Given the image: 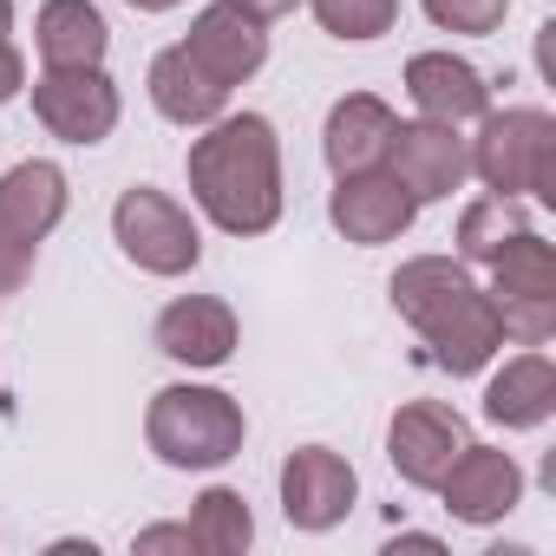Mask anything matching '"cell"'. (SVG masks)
I'll list each match as a JSON object with an SVG mask.
<instances>
[{
	"instance_id": "cell-1",
	"label": "cell",
	"mask_w": 556,
	"mask_h": 556,
	"mask_svg": "<svg viewBox=\"0 0 556 556\" xmlns=\"http://www.w3.org/2000/svg\"><path fill=\"white\" fill-rule=\"evenodd\" d=\"M190 197L229 236L275 229V216H282V144H275V125L255 112L210 118V131L190 144Z\"/></svg>"
},
{
	"instance_id": "cell-2",
	"label": "cell",
	"mask_w": 556,
	"mask_h": 556,
	"mask_svg": "<svg viewBox=\"0 0 556 556\" xmlns=\"http://www.w3.org/2000/svg\"><path fill=\"white\" fill-rule=\"evenodd\" d=\"M393 308L426 334L432 361L445 374H458V380L478 374V367H491V354L504 348L491 295L471 282L458 262H445V255H413L393 275Z\"/></svg>"
},
{
	"instance_id": "cell-3",
	"label": "cell",
	"mask_w": 556,
	"mask_h": 556,
	"mask_svg": "<svg viewBox=\"0 0 556 556\" xmlns=\"http://www.w3.org/2000/svg\"><path fill=\"white\" fill-rule=\"evenodd\" d=\"M144 439L177 471H210L242 452V406L216 387H164L144 413Z\"/></svg>"
},
{
	"instance_id": "cell-4",
	"label": "cell",
	"mask_w": 556,
	"mask_h": 556,
	"mask_svg": "<svg viewBox=\"0 0 556 556\" xmlns=\"http://www.w3.org/2000/svg\"><path fill=\"white\" fill-rule=\"evenodd\" d=\"M471 170L484 177V190L497 197H556V125L549 112H484V131L471 144Z\"/></svg>"
},
{
	"instance_id": "cell-5",
	"label": "cell",
	"mask_w": 556,
	"mask_h": 556,
	"mask_svg": "<svg viewBox=\"0 0 556 556\" xmlns=\"http://www.w3.org/2000/svg\"><path fill=\"white\" fill-rule=\"evenodd\" d=\"M112 236H118V249H125L144 275H190L197 255H203V236H197V223L184 216V203H170V197L151 190V184H138V190L118 197Z\"/></svg>"
},
{
	"instance_id": "cell-6",
	"label": "cell",
	"mask_w": 556,
	"mask_h": 556,
	"mask_svg": "<svg viewBox=\"0 0 556 556\" xmlns=\"http://www.w3.org/2000/svg\"><path fill=\"white\" fill-rule=\"evenodd\" d=\"M34 112L53 138L99 144L118 125V86L105 79V66H47L34 79Z\"/></svg>"
},
{
	"instance_id": "cell-7",
	"label": "cell",
	"mask_w": 556,
	"mask_h": 556,
	"mask_svg": "<svg viewBox=\"0 0 556 556\" xmlns=\"http://www.w3.org/2000/svg\"><path fill=\"white\" fill-rule=\"evenodd\" d=\"M387 164H393V177H400V190H406L413 203H439V197H452V190L471 177V151H465L458 125H439V118L393 125Z\"/></svg>"
},
{
	"instance_id": "cell-8",
	"label": "cell",
	"mask_w": 556,
	"mask_h": 556,
	"mask_svg": "<svg viewBox=\"0 0 556 556\" xmlns=\"http://www.w3.org/2000/svg\"><path fill=\"white\" fill-rule=\"evenodd\" d=\"M465 445H471L465 419H458L452 406H439V400L400 406V419H393V432H387L393 471H400L406 484H419V491H439V478L452 471V458H458Z\"/></svg>"
},
{
	"instance_id": "cell-9",
	"label": "cell",
	"mask_w": 556,
	"mask_h": 556,
	"mask_svg": "<svg viewBox=\"0 0 556 556\" xmlns=\"http://www.w3.org/2000/svg\"><path fill=\"white\" fill-rule=\"evenodd\" d=\"M354 497H361V478H354V465L341 452H328V445L289 452V465H282V510H289L295 530H334L354 510Z\"/></svg>"
},
{
	"instance_id": "cell-10",
	"label": "cell",
	"mask_w": 556,
	"mask_h": 556,
	"mask_svg": "<svg viewBox=\"0 0 556 556\" xmlns=\"http://www.w3.org/2000/svg\"><path fill=\"white\" fill-rule=\"evenodd\" d=\"M184 53H190L216 86H242V79L262 73V60H268V34H262L255 14L236 8V0H216V8H203V14L190 21Z\"/></svg>"
},
{
	"instance_id": "cell-11",
	"label": "cell",
	"mask_w": 556,
	"mask_h": 556,
	"mask_svg": "<svg viewBox=\"0 0 556 556\" xmlns=\"http://www.w3.org/2000/svg\"><path fill=\"white\" fill-rule=\"evenodd\" d=\"M439 491H445V510H452L458 523H497V517L517 510L523 471H517V458L497 452V445H465V452L452 458V471L439 478Z\"/></svg>"
},
{
	"instance_id": "cell-12",
	"label": "cell",
	"mask_w": 556,
	"mask_h": 556,
	"mask_svg": "<svg viewBox=\"0 0 556 556\" xmlns=\"http://www.w3.org/2000/svg\"><path fill=\"white\" fill-rule=\"evenodd\" d=\"M413 210H419V203L400 190L393 170H354V177H341V190H334V203H328L334 229H341L348 242H361V249L393 242V236L413 223Z\"/></svg>"
},
{
	"instance_id": "cell-13",
	"label": "cell",
	"mask_w": 556,
	"mask_h": 556,
	"mask_svg": "<svg viewBox=\"0 0 556 556\" xmlns=\"http://www.w3.org/2000/svg\"><path fill=\"white\" fill-rule=\"evenodd\" d=\"M66 216V170L47 164V157H27L14 164L8 177H0V236H14V242H47Z\"/></svg>"
},
{
	"instance_id": "cell-14",
	"label": "cell",
	"mask_w": 556,
	"mask_h": 556,
	"mask_svg": "<svg viewBox=\"0 0 556 556\" xmlns=\"http://www.w3.org/2000/svg\"><path fill=\"white\" fill-rule=\"evenodd\" d=\"M406 92H413V105H419L426 118H439V125H478V118L491 112L484 73L465 66V60H452V53H419V60L406 66Z\"/></svg>"
},
{
	"instance_id": "cell-15",
	"label": "cell",
	"mask_w": 556,
	"mask_h": 556,
	"mask_svg": "<svg viewBox=\"0 0 556 556\" xmlns=\"http://www.w3.org/2000/svg\"><path fill=\"white\" fill-rule=\"evenodd\" d=\"M157 354L184 367H223L236 354V315L216 295H177L157 315Z\"/></svg>"
},
{
	"instance_id": "cell-16",
	"label": "cell",
	"mask_w": 556,
	"mask_h": 556,
	"mask_svg": "<svg viewBox=\"0 0 556 556\" xmlns=\"http://www.w3.org/2000/svg\"><path fill=\"white\" fill-rule=\"evenodd\" d=\"M393 112L374 99V92H354V99H341L334 112H328V138H321V151H328V164H334V177H354V170H380L387 164V144H393Z\"/></svg>"
},
{
	"instance_id": "cell-17",
	"label": "cell",
	"mask_w": 556,
	"mask_h": 556,
	"mask_svg": "<svg viewBox=\"0 0 556 556\" xmlns=\"http://www.w3.org/2000/svg\"><path fill=\"white\" fill-rule=\"evenodd\" d=\"M151 105H157L170 125H210V118H223L229 86H216L184 47H170V53L151 60Z\"/></svg>"
},
{
	"instance_id": "cell-18",
	"label": "cell",
	"mask_w": 556,
	"mask_h": 556,
	"mask_svg": "<svg viewBox=\"0 0 556 556\" xmlns=\"http://www.w3.org/2000/svg\"><path fill=\"white\" fill-rule=\"evenodd\" d=\"M34 40H40V60L47 66H99L112 34H105V14L92 0H47L40 21H34Z\"/></svg>"
},
{
	"instance_id": "cell-19",
	"label": "cell",
	"mask_w": 556,
	"mask_h": 556,
	"mask_svg": "<svg viewBox=\"0 0 556 556\" xmlns=\"http://www.w3.org/2000/svg\"><path fill=\"white\" fill-rule=\"evenodd\" d=\"M484 413L497 419V426H510V432H523V426H543L549 413H556V367L543 361V354H523V361H510L491 387H484Z\"/></svg>"
},
{
	"instance_id": "cell-20",
	"label": "cell",
	"mask_w": 556,
	"mask_h": 556,
	"mask_svg": "<svg viewBox=\"0 0 556 556\" xmlns=\"http://www.w3.org/2000/svg\"><path fill=\"white\" fill-rule=\"evenodd\" d=\"M491 295L556 302V249H549L536 229H517V236L491 255Z\"/></svg>"
},
{
	"instance_id": "cell-21",
	"label": "cell",
	"mask_w": 556,
	"mask_h": 556,
	"mask_svg": "<svg viewBox=\"0 0 556 556\" xmlns=\"http://www.w3.org/2000/svg\"><path fill=\"white\" fill-rule=\"evenodd\" d=\"M249 536H255V517H249V504H242V491H203L197 497V517H190V549H203V556H236V549H249Z\"/></svg>"
},
{
	"instance_id": "cell-22",
	"label": "cell",
	"mask_w": 556,
	"mask_h": 556,
	"mask_svg": "<svg viewBox=\"0 0 556 556\" xmlns=\"http://www.w3.org/2000/svg\"><path fill=\"white\" fill-rule=\"evenodd\" d=\"M517 229H530L523 210H517V197H497V190H491V197H478V203L458 216V249H465L471 262H491Z\"/></svg>"
},
{
	"instance_id": "cell-23",
	"label": "cell",
	"mask_w": 556,
	"mask_h": 556,
	"mask_svg": "<svg viewBox=\"0 0 556 556\" xmlns=\"http://www.w3.org/2000/svg\"><path fill=\"white\" fill-rule=\"evenodd\" d=\"M315 21L334 40H380L400 21V0H315Z\"/></svg>"
},
{
	"instance_id": "cell-24",
	"label": "cell",
	"mask_w": 556,
	"mask_h": 556,
	"mask_svg": "<svg viewBox=\"0 0 556 556\" xmlns=\"http://www.w3.org/2000/svg\"><path fill=\"white\" fill-rule=\"evenodd\" d=\"M510 0H426V21L445 34H497Z\"/></svg>"
},
{
	"instance_id": "cell-25",
	"label": "cell",
	"mask_w": 556,
	"mask_h": 556,
	"mask_svg": "<svg viewBox=\"0 0 556 556\" xmlns=\"http://www.w3.org/2000/svg\"><path fill=\"white\" fill-rule=\"evenodd\" d=\"M27 268H34V249L14 242V236H0V295H14L27 282Z\"/></svg>"
},
{
	"instance_id": "cell-26",
	"label": "cell",
	"mask_w": 556,
	"mask_h": 556,
	"mask_svg": "<svg viewBox=\"0 0 556 556\" xmlns=\"http://www.w3.org/2000/svg\"><path fill=\"white\" fill-rule=\"evenodd\" d=\"M157 549H190V523H184V530H177V523H157V530L138 536V556H157Z\"/></svg>"
},
{
	"instance_id": "cell-27",
	"label": "cell",
	"mask_w": 556,
	"mask_h": 556,
	"mask_svg": "<svg viewBox=\"0 0 556 556\" xmlns=\"http://www.w3.org/2000/svg\"><path fill=\"white\" fill-rule=\"evenodd\" d=\"M21 86H27V66H21V53H14V40H8V47H0V105H8Z\"/></svg>"
},
{
	"instance_id": "cell-28",
	"label": "cell",
	"mask_w": 556,
	"mask_h": 556,
	"mask_svg": "<svg viewBox=\"0 0 556 556\" xmlns=\"http://www.w3.org/2000/svg\"><path fill=\"white\" fill-rule=\"evenodd\" d=\"M242 14H255V21H282V14H295L302 0H236Z\"/></svg>"
},
{
	"instance_id": "cell-29",
	"label": "cell",
	"mask_w": 556,
	"mask_h": 556,
	"mask_svg": "<svg viewBox=\"0 0 556 556\" xmlns=\"http://www.w3.org/2000/svg\"><path fill=\"white\" fill-rule=\"evenodd\" d=\"M8 34H14V0H0V47H8Z\"/></svg>"
},
{
	"instance_id": "cell-30",
	"label": "cell",
	"mask_w": 556,
	"mask_h": 556,
	"mask_svg": "<svg viewBox=\"0 0 556 556\" xmlns=\"http://www.w3.org/2000/svg\"><path fill=\"white\" fill-rule=\"evenodd\" d=\"M131 8H138V14H170L177 0H131Z\"/></svg>"
}]
</instances>
